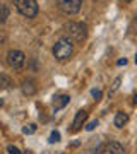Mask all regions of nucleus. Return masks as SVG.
I'll use <instances>...</instances> for the list:
<instances>
[{"label": "nucleus", "mask_w": 137, "mask_h": 154, "mask_svg": "<svg viewBox=\"0 0 137 154\" xmlns=\"http://www.w3.org/2000/svg\"><path fill=\"white\" fill-rule=\"evenodd\" d=\"M64 31H65L67 38L70 41H77V43L84 41L86 36H88V28L82 22H69V24L64 26Z\"/></svg>", "instance_id": "1"}, {"label": "nucleus", "mask_w": 137, "mask_h": 154, "mask_svg": "<svg viewBox=\"0 0 137 154\" xmlns=\"http://www.w3.org/2000/svg\"><path fill=\"white\" fill-rule=\"evenodd\" d=\"M72 53H74V46H72V41L69 38H60L53 46V55L55 58L58 60H67L70 58Z\"/></svg>", "instance_id": "2"}, {"label": "nucleus", "mask_w": 137, "mask_h": 154, "mask_svg": "<svg viewBox=\"0 0 137 154\" xmlns=\"http://www.w3.org/2000/svg\"><path fill=\"white\" fill-rule=\"evenodd\" d=\"M19 14H22L24 17H34L38 14V0H14Z\"/></svg>", "instance_id": "3"}, {"label": "nucleus", "mask_w": 137, "mask_h": 154, "mask_svg": "<svg viewBox=\"0 0 137 154\" xmlns=\"http://www.w3.org/2000/svg\"><path fill=\"white\" fill-rule=\"evenodd\" d=\"M57 2L65 14H77L82 5V0H57Z\"/></svg>", "instance_id": "4"}, {"label": "nucleus", "mask_w": 137, "mask_h": 154, "mask_svg": "<svg viewBox=\"0 0 137 154\" xmlns=\"http://www.w3.org/2000/svg\"><path fill=\"white\" fill-rule=\"evenodd\" d=\"M7 62H9V65L14 67V69H21L24 65V62H26V57L22 51L19 50H11L9 53H7Z\"/></svg>", "instance_id": "5"}, {"label": "nucleus", "mask_w": 137, "mask_h": 154, "mask_svg": "<svg viewBox=\"0 0 137 154\" xmlns=\"http://www.w3.org/2000/svg\"><path fill=\"white\" fill-rule=\"evenodd\" d=\"M99 154H123V146L120 142H106L99 147Z\"/></svg>", "instance_id": "6"}, {"label": "nucleus", "mask_w": 137, "mask_h": 154, "mask_svg": "<svg viewBox=\"0 0 137 154\" xmlns=\"http://www.w3.org/2000/svg\"><path fill=\"white\" fill-rule=\"evenodd\" d=\"M86 118H88V113H86L84 110L77 111V113H76V118H74V122H72V130H79V128L84 125Z\"/></svg>", "instance_id": "7"}, {"label": "nucleus", "mask_w": 137, "mask_h": 154, "mask_svg": "<svg viewBox=\"0 0 137 154\" xmlns=\"http://www.w3.org/2000/svg\"><path fill=\"white\" fill-rule=\"evenodd\" d=\"M69 101H70V96H67V94H60V96H57L53 101V110L58 111L62 110V108H65L67 105H69Z\"/></svg>", "instance_id": "8"}, {"label": "nucleus", "mask_w": 137, "mask_h": 154, "mask_svg": "<svg viewBox=\"0 0 137 154\" xmlns=\"http://www.w3.org/2000/svg\"><path fill=\"white\" fill-rule=\"evenodd\" d=\"M115 127H118V128H122V127L125 125L127 122H129V116H127V113H123V111H118L115 115Z\"/></svg>", "instance_id": "9"}, {"label": "nucleus", "mask_w": 137, "mask_h": 154, "mask_svg": "<svg viewBox=\"0 0 137 154\" xmlns=\"http://www.w3.org/2000/svg\"><path fill=\"white\" fill-rule=\"evenodd\" d=\"M22 93L27 94V96H33V94L36 93V88H34L33 81H24V82H22Z\"/></svg>", "instance_id": "10"}, {"label": "nucleus", "mask_w": 137, "mask_h": 154, "mask_svg": "<svg viewBox=\"0 0 137 154\" xmlns=\"http://www.w3.org/2000/svg\"><path fill=\"white\" fill-rule=\"evenodd\" d=\"M9 7L5 5V4H0V24H4V22L7 21V17H9Z\"/></svg>", "instance_id": "11"}, {"label": "nucleus", "mask_w": 137, "mask_h": 154, "mask_svg": "<svg viewBox=\"0 0 137 154\" xmlns=\"http://www.w3.org/2000/svg\"><path fill=\"white\" fill-rule=\"evenodd\" d=\"M11 86H12L11 79L7 75H4V74H0V89H9Z\"/></svg>", "instance_id": "12"}, {"label": "nucleus", "mask_w": 137, "mask_h": 154, "mask_svg": "<svg viewBox=\"0 0 137 154\" xmlns=\"http://www.w3.org/2000/svg\"><path fill=\"white\" fill-rule=\"evenodd\" d=\"M22 132L26 134V135H31V134L36 132V125H34V123H29V125H26L22 128Z\"/></svg>", "instance_id": "13"}, {"label": "nucleus", "mask_w": 137, "mask_h": 154, "mask_svg": "<svg viewBox=\"0 0 137 154\" xmlns=\"http://www.w3.org/2000/svg\"><path fill=\"white\" fill-rule=\"evenodd\" d=\"M120 82H122V79H120V77H117L115 81L111 82V88H110V94H113V93L117 91V89L120 88Z\"/></svg>", "instance_id": "14"}, {"label": "nucleus", "mask_w": 137, "mask_h": 154, "mask_svg": "<svg viewBox=\"0 0 137 154\" xmlns=\"http://www.w3.org/2000/svg\"><path fill=\"white\" fill-rule=\"evenodd\" d=\"M60 140V132H57V130H53V132L50 134V142L55 144V142H58Z\"/></svg>", "instance_id": "15"}, {"label": "nucleus", "mask_w": 137, "mask_h": 154, "mask_svg": "<svg viewBox=\"0 0 137 154\" xmlns=\"http://www.w3.org/2000/svg\"><path fill=\"white\" fill-rule=\"evenodd\" d=\"M96 127H98V120H93V122H89L88 125H86V130H89V132H91V130H94Z\"/></svg>", "instance_id": "16"}, {"label": "nucleus", "mask_w": 137, "mask_h": 154, "mask_svg": "<svg viewBox=\"0 0 137 154\" xmlns=\"http://www.w3.org/2000/svg\"><path fill=\"white\" fill-rule=\"evenodd\" d=\"M7 152L9 154H21V151H19L16 146H9V147H7Z\"/></svg>", "instance_id": "17"}, {"label": "nucleus", "mask_w": 137, "mask_h": 154, "mask_svg": "<svg viewBox=\"0 0 137 154\" xmlns=\"http://www.w3.org/2000/svg\"><path fill=\"white\" fill-rule=\"evenodd\" d=\"M91 94H93L94 99H99V98H101V89H93V91H91Z\"/></svg>", "instance_id": "18"}, {"label": "nucleus", "mask_w": 137, "mask_h": 154, "mask_svg": "<svg viewBox=\"0 0 137 154\" xmlns=\"http://www.w3.org/2000/svg\"><path fill=\"white\" fill-rule=\"evenodd\" d=\"M127 63V58H120V60L117 62V65H125Z\"/></svg>", "instance_id": "19"}, {"label": "nucleus", "mask_w": 137, "mask_h": 154, "mask_svg": "<svg viewBox=\"0 0 137 154\" xmlns=\"http://www.w3.org/2000/svg\"><path fill=\"white\" fill-rule=\"evenodd\" d=\"M134 105H137V96H134Z\"/></svg>", "instance_id": "20"}, {"label": "nucleus", "mask_w": 137, "mask_h": 154, "mask_svg": "<svg viewBox=\"0 0 137 154\" xmlns=\"http://www.w3.org/2000/svg\"><path fill=\"white\" fill-rule=\"evenodd\" d=\"M123 2H125V4H130V2H132V0H123Z\"/></svg>", "instance_id": "21"}, {"label": "nucleus", "mask_w": 137, "mask_h": 154, "mask_svg": "<svg viewBox=\"0 0 137 154\" xmlns=\"http://www.w3.org/2000/svg\"><path fill=\"white\" fill-rule=\"evenodd\" d=\"M24 154H33V152H31V151H26V152H24Z\"/></svg>", "instance_id": "22"}, {"label": "nucleus", "mask_w": 137, "mask_h": 154, "mask_svg": "<svg viewBox=\"0 0 137 154\" xmlns=\"http://www.w3.org/2000/svg\"><path fill=\"white\" fill-rule=\"evenodd\" d=\"M2 103H4V101H2V99H0V106H2Z\"/></svg>", "instance_id": "23"}, {"label": "nucleus", "mask_w": 137, "mask_h": 154, "mask_svg": "<svg viewBox=\"0 0 137 154\" xmlns=\"http://www.w3.org/2000/svg\"><path fill=\"white\" fill-rule=\"evenodd\" d=\"M135 63H137V55H135Z\"/></svg>", "instance_id": "24"}]
</instances>
